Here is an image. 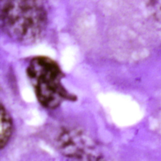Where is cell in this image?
Listing matches in <instances>:
<instances>
[{
  "label": "cell",
  "instance_id": "4",
  "mask_svg": "<svg viewBox=\"0 0 161 161\" xmlns=\"http://www.w3.org/2000/svg\"><path fill=\"white\" fill-rule=\"evenodd\" d=\"M13 120L11 115L1 104V131H0V149L6 146L13 133Z\"/></svg>",
  "mask_w": 161,
  "mask_h": 161
},
{
  "label": "cell",
  "instance_id": "5",
  "mask_svg": "<svg viewBox=\"0 0 161 161\" xmlns=\"http://www.w3.org/2000/svg\"><path fill=\"white\" fill-rule=\"evenodd\" d=\"M148 9L153 18L161 23V0H148Z\"/></svg>",
  "mask_w": 161,
  "mask_h": 161
},
{
  "label": "cell",
  "instance_id": "1",
  "mask_svg": "<svg viewBox=\"0 0 161 161\" xmlns=\"http://www.w3.org/2000/svg\"><path fill=\"white\" fill-rule=\"evenodd\" d=\"M3 31L14 42L33 44L43 36L48 17L42 0H1Z\"/></svg>",
  "mask_w": 161,
  "mask_h": 161
},
{
  "label": "cell",
  "instance_id": "3",
  "mask_svg": "<svg viewBox=\"0 0 161 161\" xmlns=\"http://www.w3.org/2000/svg\"><path fill=\"white\" fill-rule=\"evenodd\" d=\"M56 145L66 157L87 160L102 159L103 155L96 142L80 128H62L56 137Z\"/></svg>",
  "mask_w": 161,
  "mask_h": 161
},
{
  "label": "cell",
  "instance_id": "2",
  "mask_svg": "<svg viewBox=\"0 0 161 161\" xmlns=\"http://www.w3.org/2000/svg\"><path fill=\"white\" fill-rule=\"evenodd\" d=\"M26 72L37 100L44 108L53 109L65 101L77 99L64 86L62 80L64 74L58 64L52 58L45 56L33 58Z\"/></svg>",
  "mask_w": 161,
  "mask_h": 161
}]
</instances>
